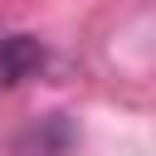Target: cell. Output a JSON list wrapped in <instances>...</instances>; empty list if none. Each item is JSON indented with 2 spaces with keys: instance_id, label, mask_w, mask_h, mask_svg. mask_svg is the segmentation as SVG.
<instances>
[{
  "instance_id": "1",
  "label": "cell",
  "mask_w": 156,
  "mask_h": 156,
  "mask_svg": "<svg viewBox=\"0 0 156 156\" xmlns=\"http://www.w3.org/2000/svg\"><path fill=\"white\" fill-rule=\"evenodd\" d=\"M39 63H44L39 39H29V34H5V39H0V88L29 78Z\"/></svg>"
}]
</instances>
